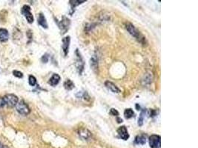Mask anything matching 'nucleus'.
I'll use <instances>...</instances> for the list:
<instances>
[{
	"label": "nucleus",
	"instance_id": "obj_11",
	"mask_svg": "<svg viewBox=\"0 0 198 148\" xmlns=\"http://www.w3.org/2000/svg\"><path fill=\"white\" fill-rule=\"evenodd\" d=\"M60 75H58L57 73H54V74H53V76L50 77V79H49L48 84L49 85H51V86L54 87V86H56V85H58L59 82H60Z\"/></svg>",
	"mask_w": 198,
	"mask_h": 148
},
{
	"label": "nucleus",
	"instance_id": "obj_17",
	"mask_svg": "<svg viewBox=\"0 0 198 148\" xmlns=\"http://www.w3.org/2000/svg\"><path fill=\"white\" fill-rule=\"evenodd\" d=\"M64 87H65L66 90H72V89L74 87V82H73L71 80L67 79L65 82H64Z\"/></svg>",
	"mask_w": 198,
	"mask_h": 148
},
{
	"label": "nucleus",
	"instance_id": "obj_3",
	"mask_svg": "<svg viewBox=\"0 0 198 148\" xmlns=\"http://www.w3.org/2000/svg\"><path fill=\"white\" fill-rule=\"evenodd\" d=\"M76 56H77V59H76V67H77V70H78V73L80 74V75H82V72H83L84 70L85 63L83 61V59H82V56H81L78 49L76 50Z\"/></svg>",
	"mask_w": 198,
	"mask_h": 148
},
{
	"label": "nucleus",
	"instance_id": "obj_20",
	"mask_svg": "<svg viewBox=\"0 0 198 148\" xmlns=\"http://www.w3.org/2000/svg\"><path fill=\"white\" fill-rule=\"evenodd\" d=\"M145 110H143L140 113V117L138 119V125L139 126H142L143 124V121H144V118H145Z\"/></svg>",
	"mask_w": 198,
	"mask_h": 148
},
{
	"label": "nucleus",
	"instance_id": "obj_24",
	"mask_svg": "<svg viewBox=\"0 0 198 148\" xmlns=\"http://www.w3.org/2000/svg\"><path fill=\"white\" fill-rule=\"evenodd\" d=\"M110 113H111V115L115 116H119V112H118V111L114 108L111 109V110H110Z\"/></svg>",
	"mask_w": 198,
	"mask_h": 148
},
{
	"label": "nucleus",
	"instance_id": "obj_26",
	"mask_svg": "<svg viewBox=\"0 0 198 148\" xmlns=\"http://www.w3.org/2000/svg\"><path fill=\"white\" fill-rule=\"evenodd\" d=\"M155 116H156V113H155V111L153 110H150V116L154 117Z\"/></svg>",
	"mask_w": 198,
	"mask_h": 148
},
{
	"label": "nucleus",
	"instance_id": "obj_29",
	"mask_svg": "<svg viewBox=\"0 0 198 148\" xmlns=\"http://www.w3.org/2000/svg\"><path fill=\"white\" fill-rule=\"evenodd\" d=\"M117 121H118V123H120V122H123V119H120V118H117Z\"/></svg>",
	"mask_w": 198,
	"mask_h": 148
},
{
	"label": "nucleus",
	"instance_id": "obj_14",
	"mask_svg": "<svg viewBox=\"0 0 198 148\" xmlns=\"http://www.w3.org/2000/svg\"><path fill=\"white\" fill-rule=\"evenodd\" d=\"M79 136L83 139H89L91 136V133L87 129H82L79 131Z\"/></svg>",
	"mask_w": 198,
	"mask_h": 148
},
{
	"label": "nucleus",
	"instance_id": "obj_23",
	"mask_svg": "<svg viewBox=\"0 0 198 148\" xmlns=\"http://www.w3.org/2000/svg\"><path fill=\"white\" fill-rule=\"evenodd\" d=\"M145 84L147 83V82H148V84H150L151 82V75H149V73L148 74V75L146 76L145 77Z\"/></svg>",
	"mask_w": 198,
	"mask_h": 148
},
{
	"label": "nucleus",
	"instance_id": "obj_6",
	"mask_svg": "<svg viewBox=\"0 0 198 148\" xmlns=\"http://www.w3.org/2000/svg\"><path fill=\"white\" fill-rule=\"evenodd\" d=\"M149 144L151 148H160L161 145V138L158 135H151L149 137Z\"/></svg>",
	"mask_w": 198,
	"mask_h": 148
},
{
	"label": "nucleus",
	"instance_id": "obj_4",
	"mask_svg": "<svg viewBox=\"0 0 198 148\" xmlns=\"http://www.w3.org/2000/svg\"><path fill=\"white\" fill-rule=\"evenodd\" d=\"M70 25H71L70 19L68 18L67 17H65V16H63L62 18V20L60 21V22L58 23V26L59 28H60L61 33H62V34H64V33H65L66 32L68 31Z\"/></svg>",
	"mask_w": 198,
	"mask_h": 148
},
{
	"label": "nucleus",
	"instance_id": "obj_15",
	"mask_svg": "<svg viewBox=\"0 0 198 148\" xmlns=\"http://www.w3.org/2000/svg\"><path fill=\"white\" fill-rule=\"evenodd\" d=\"M91 66L94 71L98 70V57L96 55H94L91 59Z\"/></svg>",
	"mask_w": 198,
	"mask_h": 148
},
{
	"label": "nucleus",
	"instance_id": "obj_2",
	"mask_svg": "<svg viewBox=\"0 0 198 148\" xmlns=\"http://www.w3.org/2000/svg\"><path fill=\"white\" fill-rule=\"evenodd\" d=\"M3 105L8 107H13L18 103V97L13 94H8L5 96L2 97Z\"/></svg>",
	"mask_w": 198,
	"mask_h": 148
},
{
	"label": "nucleus",
	"instance_id": "obj_10",
	"mask_svg": "<svg viewBox=\"0 0 198 148\" xmlns=\"http://www.w3.org/2000/svg\"><path fill=\"white\" fill-rule=\"evenodd\" d=\"M105 85H106V87H107V88L109 89L110 90H111L113 92H115V93H120V92H121L119 87L116 86L115 84L113 83V82H110V81H106V82H105Z\"/></svg>",
	"mask_w": 198,
	"mask_h": 148
},
{
	"label": "nucleus",
	"instance_id": "obj_18",
	"mask_svg": "<svg viewBox=\"0 0 198 148\" xmlns=\"http://www.w3.org/2000/svg\"><path fill=\"white\" fill-rule=\"evenodd\" d=\"M134 113L133 110L131 108L126 109V110L124 111V116L125 117H126V119H131V118L134 116Z\"/></svg>",
	"mask_w": 198,
	"mask_h": 148
},
{
	"label": "nucleus",
	"instance_id": "obj_12",
	"mask_svg": "<svg viewBox=\"0 0 198 148\" xmlns=\"http://www.w3.org/2000/svg\"><path fill=\"white\" fill-rule=\"evenodd\" d=\"M9 38V33H8V30L5 29V28H1L0 29V41L7 42Z\"/></svg>",
	"mask_w": 198,
	"mask_h": 148
},
{
	"label": "nucleus",
	"instance_id": "obj_28",
	"mask_svg": "<svg viewBox=\"0 0 198 148\" xmlns=\"http://www.w3.org/2000/svg\"><path fill=\"white\" fill-rule=\"evenodd\" d=\"M0 148H8V147H6L5 145H4V144H2L1 142H0Z\"/></svg>",
	"mask_w": 198,
	"mask_h": 148
},
{
	"label": "nucleus",
	"instance_id": "obj_16",
	"mask_svg": "<svg viewBox=\"0 0 198 148\" xmlns=\"http://www.w3.org/2000/svg\"><path fill=\"white\" fill-rule=\"evenodd\" d=\"M146 142V138H145V136L143 135H140V136H137L136 138H135V143L137 144H145Z\"/></svg>",
	"mask_w": 198,
	"mask_h": 148
},
{
	"label": "nucleus",
	"instance_id": "obj_21",
	"mask_svg": "<svg viewBox=\"0 0 198 148\" xmlns=\"http://www.w3.org/2000/svg\"><path fill=\"white\" fill-rule=\"evenodd\" d=\"M28 82H29V85L30 86H34L36 84V79L33 76L30 75L28 77Z\"/></svg>",
	"mask_w": 198,
	"mask_h": 148
},
{
	"label": "nucleus",
	"instance_id": "obj_7",
	"mask_svg": "<svg viewBox=\"0 0 198 148\" xmlns=\"http://www.w3.org/2000/svg\"><path fill=\"white\" fill-rule=\"evenodd\" d=\"M22 13L25 16V17L26 18L27 21L28 23H33V16L32 14L31 11H30V8L28 5H24L22 8Z\"/></svg>",
	"mask_w": 198,
	"mask_h": 148
},
{
	"label": "nucleus",
	"instance_id": "obj_19",
	"mask_svg": "<svg viewBox=\"0 0 198 148\" xmlns=\"http://www.w3.org/2000/svg\"><path fill=\"white\" fill-rule=\"evenodd\" d=\"M85 1H76V0H74V1H70L69 2H70L71 4V10H74V8H76L77 6L79 5L82 4V3H84Z\"/></svg>",
	"mask_w": 198,
	"mask_h": 148
},
{
	"label": "nucleus",
	"instance_id": "obj_5",
	"mask_svg": "<svg viewBox=\"0 0 198 148\" xmlns=\"http://www.w3.org/2000/svg\"><path fill=\"white\" fill-rule=\"evenodd\" d=\"M16 110L22 115H28L30 113V108L28 105L24 102V101H20L16 105Z\"/></svg>",
	"mask_w": 198,
	"mask_h": 148
},
{
	"label": "nucleus",
	"instance_id": "obj_25",
	"mask_svg": "<svg viewBox=\"0 0 198 148\" xmlns=\"http://www.w3.org/2000/svg\"><path fill=\"white\" fill-rule=\"evenodd\" d=\"M42 61L44 62V63H46V62H48V56L47 54L44 55L43 56H42Z\"/></svg>",
	"mask_w": 198,
	"mask_h": 148
},
{
	"label": "nucleus",
	"instance_id": "obj_1",
	"mask_svg": "<svg viewBox=\"0 0 198 148\" xmlns=\"http://www.w3.org/2000/svg\"><path fill=\"white\" fill-rule=\"evenodd\" d=\"M126 28L127 31H128V33H129L131 35V36L135 37V38H136L137 39L140 43H142L143 45L145 44V37L143 36V35H142L141 33H140V32L137 31V28H135V27L134 26V25H132L131 23H129V22L126 23Z\"/></svg>",
	"mask_w": 198,
	"mask_h": 148
},
{
	"label": "nucleus",
	"instance_id": "obj_8",
	"mask_svg": "<svg viewBox=\"0 0 198 148\" xmlns=\"http://www.w3.org/2000/svg\"><path fill=\"white\" fill-rule=\"evenodd\" d=\"M70 42H71V37L69 36L64 37V38L62 39V51H63L64 56H66L68 55V53Z\"/></svg>",
	"mask_w": 198,
	"mask_h": 148
},
{
	"label": "nucleus",
	"instance_id": "obj_22",
	"mask_svg": "<svg viewBox=\"0 0 198 148\" xmlns=\"http://www.w3.org/2000/svg\"><path fill=\"white\" fill-rule=\"evenodd\" d=\"M13 74L14 76L17 77V78H23V74L22 72L19 71V70H13Z\"/></svg>",
	"mask_w": 198,
	"mask_h": 148
},
{
	"label": "nucleus",
	"instance_id": "obj_9",
	"mask_svg": "<svg viewBox=\"0 0 198 148\" xmlns=\"http://www.w3.org/2000/svg\"><path fill=\"white\" fill-rule=\"evenodd\" d=\"M117 133L120 137L125 141L128 140V138H129V134H128L127 128L125 126H122V127H119V129L117 130Z\"/></svg>",
	"mask_w": 198,
	"mask_h": 148
},
{
	"label": "nucleus",
	"instance_id": "obj_27",
	"mask_svg": "<svg viewBox=\"0 0 198 148\" xmlns=\"http://www.w3.org/2000/svg\"><path fill=\"white\" fill-rule=\"evenodd\" d=\"M0 107H4V105H3V102L2 97L0 98Z\"/></svg>",
	"mask_w": 198,
	"mask_h": 148
},
{
	"label": "nucleus",
	"instance_id": "obj_13",
	"mask_svg": "<svg viewBox=\"0 0 198 148\" xmlns=\"http://www.w3.org/2000/svg\"><path fill=\"white\" fill-rule=\"evenodd\" d=\"M38 23L39 25H41L43 28H48V23H47L46 18H45V16L43 15V13H40L38 17Z\"/></svg>",
	"mask_w": 198,
	"mask_h": 148
}]
</instances>
